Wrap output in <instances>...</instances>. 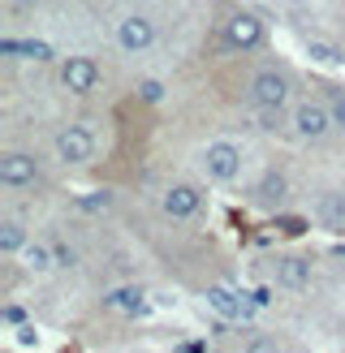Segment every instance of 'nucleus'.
I'll return each mask as SVG.
<instances>
[{
  "label": "nucleus",
  "mask_w": 345,
  "mask_h": 353,
  "mask_svg": "<svg viewBox=\"0 0 345 353\" xmlns=\"http://www.w3.org/2000/svg\"><path fill=\"white\" fill-rule=\"evenodd\" d=\"M293 134L302 138V143H324L328 134H333V108H328L324 99H298L293 103V117H289Z\"/></svg>",
  "instance_id": "f257e3e1"
},
{
  "label": "nucleus",
  "mask_w": 345,
  "mask_h": 353,
  "mask_svg": "<svg viewBox=\"0 0 345 353\" xmlns=\"http://www.w3.org/2000/svg\"><path fill=\"white\" fill-rule=\"evenodd\" d=\"M289 95H293V82L281 65H268L250 78V103L255 108H285Z\"/></svg>",
  "instance_id": "f03ea898"
},
{
  "label": "nucleus",
  "mask_w": 345,
  "mask_h": 353,
  "mask_svg": "<svg viewBox=\"0 0 345 353\" xmlns=\"http://www.w3.org/2000/svg\"><path fill=\"white\" fill-rule=\"evenodd\" d=\"M155 39H160V30H155V17L151 13H126L117 22V48L138 57V52H151Z\"/></svg>",
  "instance_id": "7ed1b4c3"
},
{
  "label": "nucleus",
  "mask_w": 345,
  "mask_h": 353,
  "mask_svg": "<svg viewBox=\"0 0 345 353\" xmlns=\"http://www.w3.org/2000/svg\"><path fill=\"white\" fill-rule=\"evenodd\" d=\"M264 39H268V30H264V22H259L255 13L237 9V13L224 17V48H233V52H250V48H259Z\"/></svg>",
  "instance_id": "20e7f679"
},
{
  "label": "nucleus",
  "mask_w": 345,
  "mask_h": 353,
  "mask_svg": "<svg viewBox=\"0 0 345 353\" xmlns=\"http://www.w3.org/2000/svg\"><path fill=\"white\" fill-rule=\"evenodd\" d=\"M203 172L212 176L216 185H233L237 181V172H241V151L233 147V143H207V151H203Z\"/></svg>",
  "instance_id": "39448f33"
},
{
  "label": "nucleus",
  "mask_w": 345,
  "mask_h": 353,
  "mask_svg": "<svg viewBox=\"0 0 345 353\" xmlns=\"http://www.w3.org/2000/svg\"><path fill=\"white\" fill-rule=\"evenodd\" d=\"M57 74H61V86H65L69 95H91L95 86H99V78H103L95 57H65Z\"/></svg>",
  "instance_id": "423d86ee"
},
{
  "label": "nucleus",
  "mask_w": 345,
  "mask_h": 353,
  "mask_svg": "<svg viewBox=\"0 0 345 353\" xmlns=\"http://www.w3.org/2000/svg\"><path fill=\"white\" fill-rule=\"evenodd\" d=\"M95 130L91 125H65L61 134H57V160L61 164H69V168H74V164H86V160H91V155H95Z\"/></svg>",
  "instance_id": "0eeeda50"
},
{
  "label": "nucleus",
  "mask_w": 345,
  "mask_h": 353,
  "mask_svg": "<svg viewBox=\"0 0 345 353\" xmlns=\"http://www.w3.org/2000/svg\"><path fill=\"white\" fill-rule=\"evenodd\" d=\"M39 181V160L26 151H5L0 155V185L5 190H30Z\"/></svg>",
  "instance_id": "6e6552de"
},
{
  "label": "nucleus",
  "mask_w": 345,
  "mask_h": 353,
  "mask_svg": "<svg viewBox=\"0 0 345 353\" xmlns=\"http://www.w3.org/2000/svg\"><path fill=\"white\" fill-rule=\"evenodd\" d=\"M160 207H164V216H168V220H195L199 211H203V194H199L195 185L177 181V185H168V190H164Z\"/></svg>",
  "instance_id": "1a4fd4ad"
},
{
  "label": "nucleus",
  "mask_w": 345,
  "mask_h": 353,
  "mask_svg": "<svg viewBox=\"0 0 345 353\" xmlns=\"http://www.w3.org/2000/svg\"><path fill=\"white\" fill-rule=\"evenodd\" d=\"M203 297H207V306H212L220 319H229V323H246V319H250V310H255L246 297H237L233 289H224V285H212Z\"/></svg>",
  "instance_id": "9d476101"
},
{
  "label": "nucleus",
  "mask_w": 345,
  "mask_h": 353,
  "mask_svg": "<svg viewBox=\"0 0 345 353\" xmlns=\"http://www.w3.org/2000/svg\"><path fill=\"white\" fill-rule=\"evenodd\" d=\"M103 306H112V310H121V314H147V310H151L147 297H143V289H134V285H121V289H112V293H103Z\"/></svg>",
  "instance_id": "9b49d317"
},
{
  "label": "nucleus",
  "mask_w": 345,
  "mask_h": 353,
  "mask_svg": "<svg viewBox=\"0 0 345 353\" xmlns=\"http://www.w3.org/2000/svg\"><path fill=\"white\" fill-rule=\"evenodd\" d=\"M255 199L264 203V207H281V203L289 199V181H285V172L268 168L264 176H259V190H255Z\"/></svg>",
  "instance_id": "f8f14e48"
},
{
  "label": "nucleus",
  "mask_w": 345,
  "mask_h": 353,
  "mask_svg": "<svg viewBox=\"0 0 345 353\" xmlns=\"http://www.w3.org/2000/svg\"><path fill=\"white\" fill-rule=\"evenodd\" d=\"M276 280H281L285 289H306L310 285V263L306 259H276Z\"/></svg>",
  "instance_id": "ddd939ff"
},
{
  "label": "nucleus",
  "mask_w": 345,
  "mask_h": 353,
  "mask_svg": "<svg viewBox=\"0 0 345 353\" xmlns=\"http://www.w3.org/2000/svg\"><path fill=\"white\" fill-rule=\"evenodd\" d=\"M315 216L328 228H345V199H341V194H324V199L315 203Z\"/></svg>",
  "instance_id": "4468645a"
},
{
  "label": "nucleus",
  "mask_w": 345,
  "mask_h": 353,
  "mask_svg": "<svg viewBox=\"0 0 345 353\" xmlns=\"http://www.w3.org/2000/svg\"><path fill=\"white\" fill-rule=\"evenodd\" d=\"M26 228L22 224H17V220H0V250H5V254H22L26 250Z\"/></svg>",
  "instance_id": "2eb2a0df"
},
{
  "label": "nucleus",
  "mask_w": 345,
  "mask_h": 353,
  "mask_svg": "<svg viewBox=\"0 0 345 353\" xmlns=\"http://www.w3.org/2000/svg\"><path fill=\"white\" fill-rule=\"evenodd\" d=\"M22 254H26L30 272H57V254H52V245H43V241H30Z\"/></svg>",
  "instance_id": "dca6fc26"
},
{
  "label": "nucleus",
  "mask_w": 345,
  "mask_h": 353,
  "mask_svg": "<svg viewBox=\"0 0 345 353\" xmlns=\"http://www.w3.org/2000/svg\"><path fill=\"white\" fill-rule=\"evenodd\" d=\"M306 57L315 61V65H328V69H337V65H345V57H341V48H333V43H324V39H306Z\"/></svg>",
  "instance_id": "f3484780"
},
{
  "label": "nucleus",
  "mask_w": 345,
  "mask_h": 353,
  "mask_svg": "<svg viewBox=\"0 0 345 353\" xmlns=\"http://www.w3.org/2000/svg\"><path fill=\"white\" fill-rule=\"evenodd\" d=\"M17 61L48 65L52 61V43H43V39H17Z\"/></svg>",
  "instance_id": "a211bd4d"
},
{
  "label": "nucleus",
  "mask_w": 345,
  "mask_h": 353,
  "mask_svg": "<svg viewBox=\"0 0 345 353\" xmlns=\"http://www.w3.org/2000/svg\"><path fill=\"white\" fill-rule=\"evenodd\" d=\"M82 211H91V216H99V211H108L112 207V194L108 190H91V194H82Z\"/></svg>",
  "instance_id": "6ab92c4d"
},
{
  "label": "nucleus",
  "mask_w": 345,
  "mask_h": 353,
  "mask_svg": "<svg viewBox=\"0 0 345 353\" xmlns=\"http://www.w3.org/2000/svg\"><path fill=\"white\" fill-rule=\"evenodd\" d=\"M52 254H57V272L78 268V250H74V245H65V241H52Z\"/></svg>",
  "instance_id": "aec40b11"
},
{
  "label": "nucleus",
  "mask_w": 345,
  "mask_h": 353,
  "mask_svg": "<svg viewBox=\"0 0 345 353\" xmlns=\"http://www.w3.org/2000/svg\"><path fill=\"white\" fill-rule=\"evenodd\" d=\"M255 121L264 134H281V108H255Z\"/></svg>",
  "instance_id": "412c9836"
},
{
  "label": "nucleus",
  "mask_w": 345,
  "mask_h": 353,
  "mask_svg": "<svg viewBox=\"0 0 345 353\" xmlns=\"http://www.w3.org/2000/svg\"><path fill=\"white\" fill-rule=\"evenodd\" d=\"M138 99H143V103H164V86L160 82H138Z\"/></svg>",
  "instance_id": "4be33fe9"
},
{
  "label": "nucleus",
  "mask_w": 345,
  "mask_h": 353,
  "mask_svg": "<svg viewBox=\"0 0 345 353\" xmlns=\"http://www.w3.org/2000/svg\"><path fill=\"white\" fill-rule=\"evenodd\" d=\"M246 353H281V341H276V336H255L246 345Z\"/></svg>",
  "instance_id": "5701e85b"
},
{
  "label": "nucleus",
  "mask_w": 345,
  "mask_h": 353,
  "mask_svg": "<svg viewBox=\"0 0 345 353\" xmlns=\"http://www.w3.org/2000/svg\"><path fill=\"white\" fill-rule=\"evenodd\" d=\"M328 108H333V125L345 134V91H337L333 95V103H328Z\"/></svg>",
  "instance_id": "b1692460"
},
{
  "label": "nucleus",
  "mask_w": 345,
  "mask_h": 353,
  "mask_svg": "<svg viewBox=\"0 0 345 353\" xmlns=\"http://www.w3.org/2000/svg\"><path fill=\"white\" fill-rule=\"evenodd\" d=\"M5 323L9 327H22L26 323V306H5Z\"/></svg>",
  "instance_id": "393cba45"
},
{
  "label": "nucleus",
  "mask_w": 345,
  "mask_h": 353,
  "mask_svg": "<svg viewBox=\"0 0 345 353\" xmlns=\"http://www.w3.org/2000/svg\"><path fill=\"white\" fill-rule=\"evenodd\" d=\"M34 341H39V332H34V327H17V345H34Z\"/></svg>",
  "instance_id": "a878e982"
},
{
  "label": "nucleus",
  "mask_w": 345,
  "mask_h": 353,
  "mask_svg": "<svg viewBox=\"0 0 345 353\" xmlns=\"http://www.w3.org/2000/svg\"><path fill=\"white\" fill-rule=\"evenodd\" d=\"M30 5H39V0H9V9H13V13H26Z\"/></svg>",
  "instance_id": "bb28decb"
},
{
  "label": "nucleus",
  "mask_w": 345,
  "mask_h": 353,
  "mask_svg": "<svg viewBox=\"0 0 345 353\" xmlns=\"http://www.w3.org/2000/svg\"><path fill=\"white\" fill-rule=\"evenodd\" d=\"M199 349H203V345H186V349H181V353H199Z\"/></svg>",
  "instance_id": "cd10ccee"
}]
</instances>
